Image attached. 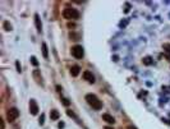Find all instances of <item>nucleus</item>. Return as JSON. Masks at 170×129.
Segmentation results:
<instances>
[{"instance_id":"nucleus-3","label":"nucleus","mask_w":170,"mask_h":129,"mask_svg":"<svg viewBox=\"0 0 170 129\" xmlns=\"http://www.w3.org/2000/svg\"><path fill=\"white\" fill-rule=\"evenodd\" d=\"M18 116H19V111H18V109H16V108H12L6 111V119H8V121H10V123L14 121L16 119H18Z\"/></svg>"},{"instance_id":"nucleus-17","label":"nucleus","mask_w":170,"mask_h":129,"mask_svg":"<svg viewBox=\"0 0 170 129\" xmlns=\"http://www.w3.org/2000/svg\"><path fill=\"white\" fill-rule=\"evenodd\" d=\"M150 60H151L150 58H146L145 60H143V63H145V64H147V65H149V64H151V61H150Z\"/></svg>"},{"instance_id":"nucleus-4","label":"nucleus","mask_w":170,"mask_h":129,"mask_svg":"<svg viewBox=\"0 0 170 129\" xmlns=\"http://www.w3.org/2000/svg\"><path fill=\"white\" fill-rule=\"evenodd\" d=\"M72 55H73L74 58H77V59H82L83 55H84V53H83V47L79 46V45L73 46V47H72Z\"/></svg>"},{"instance_id":"nucleus-11","label":"nucleus","mask_w":170,"mask_h":129,"mask_svg":"<svg viewBox=\"0 0 170 129\" xmlns=\"http://www.w3.org/2000/svg\"><path fill=\"white\" fill-rule=\"evenodd\" d=\"M59 116H60V114H59L58 110H51V111H50V118H51V120H58Z\"/></svg>"},{"instance_id":"nucleus-14","label":"nucleus","mask_w":170,"mask_h":129,"mask_svg":"<svg viewBox=\"0 0 170 129\" xmlns=\"http://www.w3.org/2000/svg\"><path fill=\"white\" fill-rule=\"evenodd\" d=\"M31 63L35 65V67H37V65H39V61H37V59H36L35 56H31Z\"/></svg>"},{"instance_id":"nucleus-18","label":"nucleus","mask_w":170,"mask_h":129,"mask_svg":"<svg viewBox=\"0 0 170 129\" xmlns=\"http://www.w3.org/2000/svg\"><path fill=\"white\" fill-rule=\"evenodd\" d=\"M0 125H1V129H5V124H4V120L0 119Z\"/></svg>"},{"instance_id":"nucleus-13","label":"nucleus","mask_w":170,"mask_h":129,"mask_svg":"<svg viewBox=\"0 0 170 129\" xmlns=\"http://www.w3.org/2000/svg\"><path fill=\"white\" fill-rule=\"evenodd\" d=\"M3 27H4V29H5L6 32L12 31V24H10L8 21H4V23H3Z\"/></svg>"},{"instance_id":"nucleus-21","label":"nucleus","mask_w":170,"mask_h":129,"mask_svg":"<svg viewBox=\"0 0 170 129\" xmlns=\"http://www.w3.org/2000/svg\"><path fill=\"white\" fill-rule=\"evenodd\" d=\"M56 90H58L59 92H61V88H60V86H56Z\"/></svg>"},{"instance_id":"nucleus-20","label":"nucleus","mask_w":170,"mask_h":129,"mask_svg":"<svg viewBox=\"0 0 170 129\" xmlns=\"http://www.w3.org/2000/svg\"><path fill=\"white\" fill-rule=\"evenodd\" d=\"M127 129H137V128H136V127H133V125H129V127H128Z\"/></svg>"},{"instance_id":"nucleus-2","label":"nucleus","mask_w":170,"mask_h":129,"mask_svg":"<svg viewBox=\"0 0 170 129\" xmlns=\"http://www.w3.org/2000/svg\"><path fill=\"white\" fill-rule=\"evenodd\" d=\"M63 17L65 18V19H78L79 18V12L74 8H65L63 10Z\"/></svg>"},{"instance_id":"nucleus-19","label":"nucleus","mask_w":170,"mask_h":129,"mask_svg":"<svg viewBox=\"0 0 170 129\" xmlns=\"http://www.w3.org/2000/svg\"><path fill=\"white\" fill-rule=\"evenodd\" d=\"M40 124H44V115H41V118H40Z\"/></svg>"},{"instance_id":"nucleus-10","label":"nucleus","mask_w":170,"mask_h":129,"mask_svg":"<svg viewBox=\"0 0 170 129\" xmlns=\"http://www.w3.org/2000/svg\"><path fill=\"white\" fill-rule=\"evenodd\" d=\"M79 71H81V68L78 67V65H73L72 69H71V74L73 77H77V76L79 74Z\"/></svg>"},{"instance_id":"nucleus-7","label":"nucleus","mask_w":170,"mask_h":129,"mask_svg":"<svg viewBox=\"0 0 170 129\" xmlns=\"http://www.w3.org/2000/svg\"><path fill=\"white\" fill-rule=\"evenodd\" d=\"M33 78H35V81L39 84H42V77H41V73H40L39 69H35V71H33Z\"/></svg>"},{"instance_id":"nucleus-16","label":"nucleus","mask_w":170,"mask_h":129,"mask_svg":"<svg viewBox=\"0 0 170 129\" xmlns=\"http://www.w3.org/2000/svg\"><path fill=\"white\" fill-rule=\"evenodd\" d=\"M61 101H63V104H64L65 106H69V101L66 100V98H64V97H61Z\"/></svg>"},{"instance_id":"nucleus-6","label":"nucleus","mask_w":170,"mask_h":129,"mask_svg":"<svg viewBox=\"0 0 170 129\" xmlns=\"http://www.w3.org/2000/svg\"><path fill=\"white\" fill-rule=\"evenodd\" d=\"M83 78H84V81H87L88 83H95V76L88 71L83 72Z\"/></svg>"},{"instance_id":"nucleus-9","label":"nucleus","mask_w":170,"mask_h":129,"mask_svg":"<svg viewBox=\"0 0 170 129\" xmlns=\"http://www.w3.org/2000/svg\"><path fill=\"white\" fill-rule=\"evenodd\" d=\"M35 23H36V27H37V31L41 32L42 31V24H41V21H40L39 14H36V16H35Z\"/></svg>"},{"instance_id":"nucleus-1","label":"nucleus","mask_w":170,"mask_h":129,"mask_svg":"<svg viewBox=\"0 0 170 129\" xmlns=\"http://www.w3.org/2000/svg\"><path fill=\"white\" fill-rule=\"evenodd\" d=\"M86 101L88 102V105L92 106V108H94L95 110H100V109L102 108V102L100 101L95 95H92V93L86 95Z\"/></svg>"},{"instance_id":"nucleus-12","label":"nucleus","mask_w":170,"mask_h":129,"mask_svg":"<svg viewBox=\"0 0 170 129\" xmlns=\"http://www.w3.org/2000/svg\"><path fill=\"white\" fill-rule=\"evenodd\" d=\"M42 55H44V58H45V59L49 58V53H47V45H46L45 42L42 43Z\"/></svg>"},{"instance_id":"nucleus-5","label":"nucleus","mask_w":170,"mask_h":129,"mask_svg":"<svg viewBox=\"0 0 170 129\" xmlns=\"http://www.w3.org/2000/svg\"><path fill=\"white\" fill-rule=\"evenodd\" d=\"M29 113H31L32 115H37V113H39V105L35 100L29 101Z\"/></svg>"},{"instance_id":"nucleus-15","label":"nucleus","mask_w":170,"mask_h":129,"mask_svg":"<svg viewBox=\"0 0 170 129\" xmlns=\"http://www.w3.org/2000/svg\"><path fill=\"white\" fill-rule=\"evenodd\" d=\"M16 67H17V71L21 73V71H22V67H21V64H19V61H16Z\"/></svg>"},{"instance_id":"nucleus-8","label":"nucleus","mask_w":170,"mask_h":129,"mask_svg":"<svg viewBox=\"0 0 170 129\" xmlns=\"http://www.w3.org/2000/svg\"><path fill=\"white\" fill-rule=\"evenodd\" d=\"M102 119H104L108 124H114V123H115V119H114L111 115H109V114H102Z\"/></svg>"},{"instance_id":"nucleus-22","label":"nucleus","mask_w":170,"mask_h":129,"mask_svg":"<svg viewBox=\"0 0 170 129\" xmlns=\"http://www.w3.org/2000/svg\"><path fill=\"white\" fill-rule=\"evenodd\" d=\"M105 129H111V128H110V127H106V128H105Z\"/></svg>"}]
</instances>
